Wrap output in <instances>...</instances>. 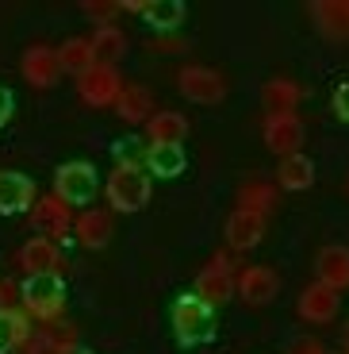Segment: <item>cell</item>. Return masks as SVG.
<instances>
[{
    "mask_svg": "<svg viewBox=\"0 0 349 354\" xmlns=\"http://www.w3.org/2000/svg\"><path fill=\"white\" fill-rule=\"evenodd\" d=\"M19 266H23L27 274H58L61 254L46 235H35V239H27L23 250H19Z\"/></svg>",
    "mask_w": 349,
    "mask_h": 354,
    "instance_id": "cell-16",
    "label": "cell"
},
{
    "mask_svg": "<svg viewBox=\"0 0 349 354\" xmlns=\"http://www.w3.org/2000/svg\"><path fill=\"white\" fill-rule=\"evenodd\" d=\"M16 301H19V285L0 281V308H16Z\"/></svg>",
    "mask_w": 349,
    "mask_h": 354,
    "instance_id": "cell-33",
    "label": "cell"
},
{
    "mask_svg": "<svg viewBox=\"0 0 349 354\" xmlns=\"http://www.w3.org/2000/svg\"><path fill=\"white\" fill-rule=\"evenodd\" d=\"M265 239V216L250 212V208H235V216L227 220V243L235 250H253Z\"/></svg>",
    "mask_w": 349,
    "mask_h": 354,
    "instance_id": "cell-13",
    "label": "cell"
},
{
    "mask_svg": "<svg viewBox=\"0 0 349 354\" xmlns=\"http://www.w3.org/2000/svg\"><path fill=\"white\" fill-rule=\"evenodd\" d=\"M66 354H88V351H81V346H73V351H66Z\"/></svg>",
    "mask_w": 349,
    "mask_h": 354,
    "instance_id": "cell-37",
    "label": "cell"
},
{
    "mask_svg": "<svg viewBox=\"0 0 349 354\" xmlns=\"http://www.w3.org/2000/svg\"><path fill=\"white\" fill-rule=\"evenodd\" d=\"M299 97H303V88L288 77H272L269 85L261 88V104L269 115H292V108L299 104ZM269 115H265V120H269Z\"/></svg>",
    "mask_w": 349,
    "mask_h": 354,
    "instance_id": "cell-17",
    "label": "cell"
},
{
    "mask_svg": "<svg viewBox=\"0 0 349 354\" xmlns=\"http://www.w3.org/2000/svg\"><path fill=\"white\" fill-rule=\"evenodd\" d=\"M346 346H349V328H346Z\"/></svg>",
    "mask_w": 349,
    "mask_h": 354,
    "instance_id": "cell-39",
    "label": "cell"
},
{
    "mask_svg": "<svg viewBox=\"0 0 349 354\" xmlns=\"http://www.w3.org/2000/svg\"><path fill=\"white\" fill-rule=\"evenodd\" d=\"M146 131H150V142H177L188 135V120L181 112H154L146 120Z\"/></svg>",
    "mask_w": 349,
    "mask_h": 354,
    "instance_id": "cell-22",
    "label": "cell"
},
{
    "mask_svg": "<svg viewBox=\"0 0 349 354\" xmlns=\"http://www.w3.org/2000/svg\"><path fill=\"white\" fill-rule=\"evenodd\" d=\"M272 204H277V189L269 181H246L238 189V208H250V212L265 216V212H272Z\"/></svg>",
    "mask_w": 349,
    "mask_h": 354,
    "instance_id": "cell-29",
    "label": "cell"
},
{
    "mask_svg": "<svg viewBox=\"0 0 349 354\" xmlns=\"http://www.w3.org/2000/svg\"><path fill=\"white\" fill-rule=\"evenodd\" d=\"M31 223H35V231H43V235H54V239H61L66 231L73 227L70 220V204L61 201V196H43V201H35V208H31Z\"/></svg>",
    "mask_w": 349,
    "mask_h": 354,
    "instance_id": "cell-11",
    "label": "cell"
},
{
    "mask_svg": "<svg viewBox=\"0 0 349 354\" xmlns=\"http://www.w3.org/2000/svg\"><path fill=\"white\" fill-rule=\"evenodd\" d=\"M54 196H61L70 208H85L97 196V169L88 162H66L54 177Z\"/></svg>",
    "mask_w": 349,
    "mask_h": 354,
    "instance_id": "cell-4",
    "label": "cell"
},
{
    "mask_svg": "<svg viewBox=\"0 0 349 354\" xmlns=\"http://www.w3.org/2000/svg\"><path fill=\"white\" fill-rule=\"evenodd\" d=\"M211 266H215V270H227V274H230V258L223 254V250H219V254L211 258Z\"/></svg>",
    "mask_w": 349,
    "mask_h": 354,
    "instance_id": "cell-36",
    "label": "cell"
},
{
    "mask_svg": "<svg viewBox=\"0 0 349 354\" xmlns=\"http://www.w3.org/2000/svg\"><path fill=\"white\" fill-rule=\"evenodd\" d=\"M19 70H23V77L31 81L35 88H46L58 81L61 66H58V50H50V46H27L23 50V62H19Z\"/></svg>",
    "mask_w": 349,
    "mask_h": 354,
    "instance_id": "cell-10",
    "label": "cell"
},
{
    "mask_svg": "<svg viewBox=\"0 0 349 354\" xmlns=\"http://www.w3.org/2000/svg\"><path fill=\"white\" fill-rule=\"evenodd\" d=\"M346 354H349V351H346Z\"/></svg>",
    "mask_w": 349,
    "mask_h": 354,
    "instance_id": "cell-40",
    "label": "cell"
},
{
    "mask_svg": "<svg viewBox=\"0 0 349 354\" xmlns=\"http://www.w3.org/2000/svg\"><path fill=\"white\" fill-rule=\"evenodd\" d=\"M146 166L154 169L157 177H177V174H184V151L177 142H150Z\"/></svg>",
    "mask_w": 349,
    "mask_h": 354,
    "instance_id": "cell-23",
    "label": "cell"
},
{
    "mask_svg": "<svg viewBox=\"0 0 349 354\" xmlns=\"http://www.w3.org/2000/svg\"><path fill=\"white\" fill-rule=\"evenodd\" d=\"M157 50H161V54H181V50H188V46H184L181 43V39H169V35H161V39H157Z\"/></svg>",
    "mask_w": 349,
    "mask_h": 354,
    "instance_id": "cell-34",
    "label": "cell"
},
{
    "mask_svg": "<svg viewBox=\"0 0 349 354\" xmlns=\"http://www.w3.org/2000/svg\"><path fill=\"white\" fill-rule=\"evenodd\" d=\"M35 354H54V351H43V346H35Z\"/></svg>",
    "mask_w": 349,
    "mask_h": 354,
    "instance_id": "cell-38",
    "label": "cell"
},
{
    "mask_svg": "<svg viewBox=\"0 0 349 354\" xmlns=\"http://www.w3.org/2000/svg\"><path fill=\"white\" fill-rule=\"evenodd\" d=\"M177 85H181V93L192 104H219L227 97V81L219 77L215 70H208V66H184L177 73Z\"/></svg>",
    "mask_w": 349,
    "mask_h": 354,
    "instance_id": "cell-5",
    "label": "cell"
},
{
    "mask_svg": "<svg viewBox=\"0 0 349 354\" xmlns=\"http://www.w3.org/2000/svg\"><path fill=\"white\" fill-rule=\"evenodd\" d=\"M35 208V181L16 169H0V216H19Z\"/></svg>",
    "mask_w": 349,
    "mask_h": 354,
    "instance_id": "cell-7",
    "label": "cell"
},
{
    "mask_svg": "<svg viewBox=\"0 0 349 354\" xmlns=\"http://www.w3.org/2000/svg\"><path fill=\"white\" fill-rule=\"evenodd\" d=\"M19 301H23V308L39 319H61L66 285H61L58 274H27V281L19 285Z\"/></svg>",
    "mask_w": 349,
    "mask_h": 354,
    "instance_id": "cell-1",
    "label": "cell"
},
{
    "mask_svg": "<svg viewBox=\"0 0 349 354\" xmlns=\"http://www.w3.org/2000/svg\"><path fill=\"white\" fill-rule=\"evenodd\" d=\"M115 112H119V120H127V124H142L150 115V93L142 85H123L119 100H115Z\"/></svg>",
    "mask_w": 349,
    "mask_h": 354,
    "instance_id": "cell-28",
    "label": "cell"
},
{
    "mask_svg": "<svg viewBox=\"0 0 349 354\" xmlns=\"http://www.w3.org/2000/svg\"><path fill=\"white\" fill-rule=\"evenodd\" d=\"M192 292L200 297V301H208L211 308H215V304H227L230 297H235V277H230L227 270H215V266H208V270H200Z\"/></svg>",
    "mask_w": 349,
    "mask_h": 354,
    "instance_id": "cell-19",
    "label": "cell"
},
{
    "mask_svg": "<svg viewBox=\"0 0 349 354\" xmlns=\"http://www.w3.org/2000/svg\"><path fill=\"white\" fill-rule=\"evenodd\" d=\"M173 331H177V343H184V346L208 343L211 331H215V316H211V304H208V301H200L196 292H184L181 301L173 304Z\"/></svg>",
    "mask_w": 349,
    "mask_h": 354,
    "instance_id": "cell-2",
    "label": "cell"
},
{
    "mask_svg": "<svg viewBox=\"0 0 349 354\" xmlns=\"http://www.w3.org/2000/svg\"><path fill=\"white\" fill-rule=\"evenodd\" d=\"M73 235H77V243L85 250L108 247V239H112V216L97 212V208H85V212L73 220Z\"/></svg>",
    "mask_w": 349,
    "mask_h": 354,
    "instance_id": "cell-15",
    "label": "cell"
},
{
    "mask_svg": "<svg viewBox=\"0 0 349 354\" xmlns=\"http://www.w3.org/2000/svg\"><path fill=\"white\" fill-rule=\"evenodd\" d=\"M334 112H338V120L349 124V81H341V85L334 88Z\"/></svg>",
    "mask_w": 349,
    "mask_h": 354,
    "instance_id": "cell-31",
    "label": "cell"
},
{
    "mask_svg": "<svg viewBox=\"0 0 349 354\" xmlns=\"http://www.w3.org/2000/svg\"><path fill=\"white\" fill-rule=\"evenodd\" d=\"M277 289H280V277L272 274L269 266H250L238 277V292H242L246 304H269L277 297Z\"/></svg>",
    "mask_w": 349,
    "mask_h": 354,
    "instance_id": "cell-14",
    "label": "cell"
},
{
    "mask_svg": "<svg viewBox=\"0 0 349 354\" xmlns=\"http://www.w3.org/2000/svg\"><path fill=\"white\" fill-rule=\"evenodd\" d=\"M292 354H326L323 343H315V339H299L296 346H292Z\"/></svg>",
    "mask_w": 349,
    "mask_h": 354,
    "instance_id": "cell-35",
    "label": "cell"
},
{
    "mask_svg": "<svg viewBox=\"0 0 349 354\" xmlns=\"http://www.w3.org/2000/svg\"><path fill=\"white\" fill-rule=\"evenodd\" d=\"M315 24L330 39H349V0H315Z\"/></svg>",
    "mask_w": 349,
    "mask_h": 354,
    "instance_id": "cell-18",
    "label": "cell"
},
{
    "mask_svg": "<svg viewBox=\"0 0 349 354\" xmlns=\"http://www.w3.org/2000/svg\"><path fill=\"white\" fill-rule=\"evenodd\" d=\"M88 43H92V54H97V66H115L123 58V50H127V35H123L119 27H112V24L100 27Z\"/></svg>",
    "mask_w": 349,
    "mask_h": 354,
    "instance_id": "cell-25",
    "label": "cell"
},
{
    "mask_svg": "<svg viewBox=\"0 0 349 354\" xmlns=\"http://www.w3.org/2000/svg\"><path fill=\"white\" fill-rule=\"evenodd\" d=\"M277 181H280V189H292V193L311 189L315 185V162L307 158V154H288V158H280Z\"/></svg>",
    "mask_w": 349,
    "mask_h": 354,
    "instance_id": "cell-21",
    "label": "cell"
},
{
    "mask_svg": "<svg viewBox=\"0 0 349 354\" xmlns=\"http://www.w3.org/2000/svg\"><path fill=\"white\" fill-rule=\"evenodd\" d=\"M43 351H54V354H66L77 346V328L66 324V319H43V331H39V343Z\"/></svg>",
    "mask_w": 349,
    "mask_h": 354,
    "instance_id": "cell-27",
    "label": "cell"
},
{
    "mask_svg": "<svg viewBox=\"0 0 349 354\" xmlns=\"http://www.w3.org/2000/svg\"><path fill=\"white\" fill-rule=\"evenodd\" d=\"M31 335V324L19 308H0V354H12L16 346L27 343Z\"/></svg>",
    "mask_w": 349,
    "mask_h": 354,
    "instance_id": "cell-24",
    "label": "cell"
},
{
    "mask_svg": "<svg viewBox=\"0 0 349 354\" xmlns=\"http://www.w3.org/2000/svg\"><path fill=\"white\" fill-rule=\"evenodd\" d=\"M265 147L280 158H288V154H299L303 147V124H299V115H269L265 120Z\"/></svg>",
    "mask_w": 349,
    "mask_h": 354,
    "instance_id": "cell-8",
    "label": "cell"
},
{
    "mask_svg": "<svg viewBox=\"0 0 349 354\" xmlns=\"http://www.w3.org/2000/svg\"><path fill=\"white\" fill-rule=\"evenodd\" d=\"M12 112H16V97H12V88L0 85V127L12 120Z\"/></svg>",
    "mask_w": 349,
    "mask_h": 354,
    "instance_id": "cell-32",
    "label": "cell"
},
{
    "mask_svg": "<svg viewBox=\"0 0 349 354\" xmlns=\"http://www.w3.org/2000/svg\"><path fill=\"white\" fill-rule=\"evenodd\" d=\"M150 201V177L134 162H119L108 177V204L115 212H139Z\"/></svg>",
    "mask_w": 349,
    "mask_h": 354,
    "instance_id": "cell-3",
    "label": "cell"
},
{
    "mask_svg": "<svg viewBox=\"0 0 349 354\" xmlns=\"http://www.w3.org/2000/svg\"><path fill=\"white\" fill-rule=\"evenodd\" d=\"M77 93H81V100H85V104L108 108V104H115V100H119L123 81H119V73H115V66H92V70H85L77 77Z\"/></svg>",
    "mask_w": 349,
    "mask_h": 354,
    "instance_id": "cell-6",
    "label": "cell"
},
{
    "mask_svg": "<svg viewBox=\"0 0 349 354\" xmlns=\"http://www.w3.org/2000/svg\"><path fill=\"white\" fill-rule=\"evenodd\" d=\"M315 270H319V281L330 285V289H346L349 285V247H326L323 254H319V262H315Z\"/></svg>",
    "mask_w": 349,
    "mask_h": 354,
    "instance_id": "cell-20",
    "label": "cell"
},
{
    "mask_svg": "<svg viewBox=\"0 0 349 354\" xmlns=\"http://www.w3.org/2000/svg\"><path fill=\"white\" fill-rule=\"evenodd\" d=\"M119 8H123V4H115V0H108V4H97V0H85V16H92L100 27H108V19H112Z\"/></svg>",
    "mask_w": 349,
    "mask_h": 354,
    "instance_id": "cell-30",
    "label": "cell"
},
{
    "mask_svg": "<svg viewBox=\"0 0 349 354\" xmlns=\"http://www.w3.org/2000/svg\"><path fill=\"white\" fill-rule=\"evenodd\" d=\"M58 66L66 73H85V70H92L97 66V54H92V43L88 39H70V43H61L58 46Z\"/></svg>",
    "mask_w": 349,
    "mask_h": 354,
    "instance_id": "cell-26",
    "label": "cell"
},
{
    "mask_svg": "<svg viewBox=\"0 0 349 354\" xmlns=\"http://www.w3.org/2000/svg\"><path fill=\"white\" fill-rule=\"evenodd\" d=\"M341 301H338V289H330V285L315 281L303 289V297H299V316L307 319V324H330L334 316H338Z\"/></svg>",
    "mask_w": 349,
    "mask_h": 354,
    "instance_id": "cell-9",
    "label": "cell"
},
{
    "mask_svg": "<svg viewBox=\"0 0 349 354\" xmlns=\"http://www.w3.org/2000/svg\"><path fill=\"white\" fill-rule=\"evenodd\" d=\"M127 12H139L150 27L157 31H173L177 24L184 19V4L181 0H123Z\"/></svg>",
    "mask_w": 349,
    "mask_h": 354,
    "instance_id": "cell-12",
    "label": "cell"
}]
</instances>
